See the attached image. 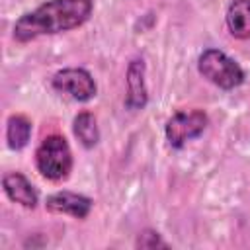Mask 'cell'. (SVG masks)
Wrapping results in <instances>:
<instances>
[{"instance_id":"cell-6","label":"cell","mask_w":250,"mask_h":250,"mask_svg":"<svg viewBox=\"0 0 250 250\" xmlns=\"http://www.w3.org/2000/svg\"><path fill=\"white\" fill-rule=\"evenodd\" d=\"M146 64L143 57L131 59L127 66V94H125V107L129 111H139L148 104V90H146Z\"/></svg>"},{"instance_id":"cell-8","label":"cell","mask_w":250,"mask_h":250,"mask_svg":"<svg viewBox=\"0 0 250 250\" xmlns=\"http://www.w3.org/2000/svg\"><path fill=\"white\" fill-rule=\"evenodd\" d=\"M4 193L14 201L20 203L25 209H35L39 203V193L33 188V184L21 174V172H8L2 178Z\"/></svg>"},{"instance_id":"cell-10","label":"cell","mask_w":250,"mask_h":250,"mask_svg":"<svg viewBox=\"0 0 250 250\" xmlns=\"http://www.w3.org/2000/svg\"><path fill=\"white\" fill-rule=\"evenodd\" d=\"M72 133L84 148H94L100 143V129L94 113L80 111L72 121Z\"/></svg>"},{"instance_id":"cell-7","label":"cell","mask_w":250,"mask_h":250,"mask_svg":"<svg viewBox=\"0 0 250 250\" xmlns=\"http://www.w3.org/2000/svg\"><path fill=\"white\" fill-rule=\"evenodd\" d=\"M94 207V201L88 195L74 193V191H55L47 195L45 209L57 215H70L74 219H86Z\"/></svg>"},{"instance_id":"cell-11","label":"cell","mask_w":250,"mask_h":250,"mask_svg":"<svg viewBox=\"0 0 250 250\" xmlns=\"http://www.w3.org/2000/svg\"><path fill=\"white\" fill-rule=\"evenodd\" d=\"M31 139V121L21 115L14 113L6 121V143L12 150H21Z\"/></svg>"},{"instance_id":"cell-2","label":"cell","mask_w":250,"mask_h":250,"mask_svg":"<svg viewBox=\"0 0 250 250\" xmlns=\"http://www.w3.org/2000/svg\"><path fill=\"white\" fill-rule=\"evenodd\" d=\"M72 150L62 135H47L35 148V166L39 174L51 182H62L72 170Z\"/></svg>"},{"instance_id":"cell-1","label":"cell","mask_w":250,"mask_h":250,"mask_svg":"<svg viewBox=\"0 0 250 250\" xmlns=\"http://www.w3.org/2000/svg\"><path fill=\"white\" fill-rule=\"evenodd\" d=\"M94 10L92 0H49L20 16L12 35L18 43L33 41L41 35H55L84 25Z\"/></svg>"},{"instance_id":"cell-9","label":"cell","mask_w":250,"mask_h":250,"mask_svg":"<svg viewBox=\"0 0 250 250\" xmlns=\"http://www.w3.org/2000/svg\"><path fill=\"white\" fill-rule=\"evenodd\" d=\"M225 21L234 39H250V0H232L227 8Z\"/></svg>"},{"instance_id":"cell-4","label":"cell","mask_w":250,"mask_h":250,"mask_svg":"<svg viewBox=\"0 0 250 250\" xmlns=\"http://www.w3.org/2000/svg\"><path fill=\"white\" fill-rule=\"evenodd\" d=\"M209 125V117L201 109H180L168 117L164 125L166 141L172 148L186 146L188 141L197 139Z\"/></svg>"},{"instance_id":"cell-5","label":"cell","mask_w":250,"mask_h":250,"mask_svg":"<svg viewBox=\"0 0 250 250\" xmlns=\"http://www.w3.org/2000/svg\"><path fill=\"white\" fill-rule=\"evenodd\" d=\"M51 86L57 92L66 94L74 102H82V104L94 100L96 92H98V86H96V80L92 78V74L86 68H76V66L62 68V70L55 72L51 78Z\"/></svg>"},{"instance_id":"cell-3","label":"cell","mask_w":250,"mask_h":250,"mask_svg":"<svg viewBox=\"0 0 250 250\" xmlns=\"http://www.w3.org/2000/svg\"><path fill=\"white\" fill-rule=\"evenodd\" d=\"M199 74L221 90H234L244 82L242 66L221 49H205L197 59Z\"/></svg>"},{"instance_id":"cell-12","label":"cell","mask_w":250,"mask_h":250,"mask_svg":"<svg viewBox=\"0 0 250 250\" xmlns=\"http://www.w3.org/2000/svg\"><path fill=\"white\" fill-rule=\"evenodd\" d=\"M135 246L143 248V250H154V248H168V242L162 240L160 232H156L152 229H145V230L139 232V236L135 240Z\"/></svg>"}]
</instances>
